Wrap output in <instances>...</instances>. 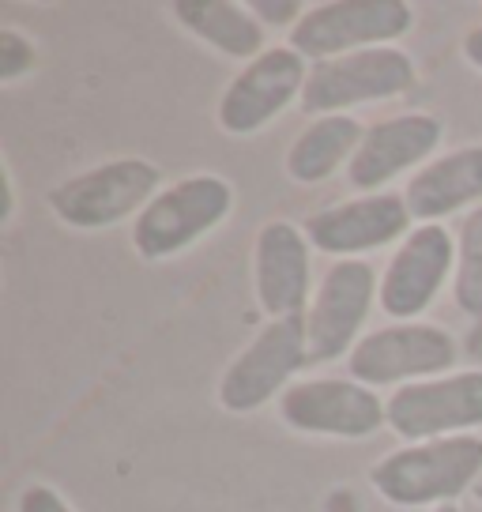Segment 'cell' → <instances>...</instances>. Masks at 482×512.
<instances>
[{
    "mask_svg": "<svg viewBox=\"0 0 482 512\" xmlns=\"http://www.w3.org/2000/svg\"><path fill=\"white\" fill-rule=\"evenodd\" d=\"M482 475V437H437L403 445L370 467V486L400 509H441L467 497Z\"/></svg>",
    "mask_w": 482,
    "mask_h": 512,
    "instance_id": "6da1fadb",
    "label": "cell"
},
{
    "mask_svg": "<svg viewBox=\"0 0 482 512\" xmlns=\"http://www.w3.org/2000/svg\"><path fill=\"white\" fill-rule=\"evenodd\" d=\"M234 208V185L223 174L181 177L147 204L132 223V249L140 260H170L208 238Z\"/></svg>",
    "mask_w": 482,
    "mask_h": 512,
    "instance_id": "7a4b0ae2",
    "label": "cell"
},
{
    "mask_svg": "<svg viewBox=\"0 0 482 512\" xmlns=\"http://www.w3.org/2000/svg\"><path fill=\"white\" fill-rule=\"evenodd\" d=\"M162 174L155 162L125 155L98 162L83 174L49 189V211L72 230H106L140 211L159 196Z\"/></svg>",
    "mask_w": 482,
    "mask_h": 512,
    "instance_id": "3957f363",
    "label": "cell"
},
{
    "mask_svg": "<svg viewBox=\"0 0 482 512\" xmlns=\"http://www.w3.org/2000/svg\"><path fill=\"white\" fill-rule=\"evenodd\" d=\"M415 12L407 0H321L309 4L287 46L309 64L347 57L358 49L396 46L411 31Z\"/></svg>",
    "mask_w": 482,
    "mask_h": 512,
    "instance_id": "277c9868",
    "label": "cell"
},
{
    "mask_svg": "<svg viewBox=\"0 0 482 512\" xmlns=\"http://www.w3.org/2000/svg\"><path fill=\"white\" fill-rule=\"evenodd\" d=\"M306 366V317L268 320L253 336V343L226 366L219 381V403L230 415H253L264 403L279 400Z\"/></svg>",
    "mask_w": 482,
    "mask_h": 512,
    "instance_id": "5b68a950",
    "label": "cell"
},
{
    "mask_svg": "<svg viewBox=\"0 0 482 512\" xmlns=\"http://www.w3.org/2000/svg\"><path fill=\"white\" fill-rule=\"evenodd\" d=\"M456 358H460V347L452 332H445L441 324L407 320L358 339V347L347 358V369L366 388H385V384L403 388V384L456 373Z\"/></svg>",
    "mask_w": 482,
    "mask_h": 512,
    "instance_id": "8992f818",
    "label": "cell"
},
{
    "mask_svg": "<svg viewBox=\"0 0 482 512\" xmlns=\"http://www.w3.org/2000/svg\"><path fill=\"white\" fill-rule=\"evenodd\" d=\"M415 61L396 46L358 49L347 57L309 64V80L302 91V110L313 117L343 113L366 102L400 98L415 87Z\"/></svg>",
    "mask_w": 482,
    "mask_h": 512,
    "instance_id": "52a82bcc",
    "label": "cell"
},
{
    "mask_svg": "<svg viewBox=\"0 0 482 512\" xmlns=\"http://www.w3.org/2000/svg\"><path fill=\"white\" fill-rule=\"evenodd\" d=\"M388 430L422 445L437 437H460L482 426V369H456L445 377L392 388Z\"/></svg>",
    "mask_w": 482,
    "mask_h": 512,
    "instance_id": "ba28073f",
    "label": "cell"
},
{
    "mask_svg": "<svg viewBox=\"0 0 482 512\" xmlns=\"http://www.w3.org/2000/svg\"><path fill=\"white\" fill-rule=\"evenodd\" d=\"M279 415L298 433L358 441L388 426V403L354 377H309L279 396Z\"/></svg>",
    "mask_w": 482,
    "mask_h": 512,
    "instance_id": "9c48e42d",
    "label": "cell"
},
{
    "mask_svg": "<svg viewBox=\"0 0 482 512\" xmlns=\"http://www.w3.org/2000/svg\"><path fill=\"white\" fill-rule=\"evenodd\" d=\"M309 80V61L290 46L264 49L257 61L241 64V72L226 83L215 121L226 136H253L260 128H268L287 110L294 98H302Z\"/></svg>",
    "mask_w": 482,
    "mask_h": 512,
    "instance_id": "30bf717a",
    "label": "cell"
},
{
    "mask_svg": "<svg viewBox=\"0 0 482 512\" xmlns=\"http://www.w3.org/2000/svg\"><path fill=\"white\" fill-rule=\"evenodd\" d=\"M377 272L366 260H336L313 290V302L306 309L309 362H336L351 358L362 339V324L377 302Z\"/></svg>",
    "mask_w": 482,
    "mask_h": 512,
    "instance_id": "8fae6325",
    "label": "cell"
},
{
    "mask_svg": "<svg viewBox=\"0 0 482 512\" xmlns=\"http://www.w3.org/2000/svg\"><path fill=\"white\" fill-rule=\"evenodd\" d=\"M452 272H456V238L441 223L415 226L396 245L385 275H381V290H377L381 313L396 324L422 317L445 290Z\"/></svg>",
    "mask_w": 482,
    "mask_h": 512,
    "instance_id": "7c38bea8",
    "label": "cell"
},
{
    "mask_svg": "<svg viewBox=\"0 0 482 512\" xmlns=\"http://www.w3.org/2000/svg\"><path fill=\"white\" fill-rule=\"evenodd\" d=\"M411 223L415 219L407 211L403 192H370V196L313 211L302 230L317 253L354 260L373 249H385L392 241H403L411 234Z\"/></svg>",
    "mask_w": 482,
    "mask_h": 512,
    "instance_id": "4fadbf2b",
    "label": "cell"
},
{
    "mask_svg": "<svg viewBox=\"0 0 482 512\" xmlns=\"http://www.w3.org/2000/svg\"><path fill=\"white\" fill-rule=\"evenodd\" d=\"M309 245L306 230L290 219H272L257 230L253 241V290L268 320L306 317L313 302L309 283Z\"/></svg>",
    "mask_w": 482,
    "mask_h": 512,
    "instance_id": "5bb4252c",
    "label": "cell"
},
{
    "mask_svg": "<svg viewBox=\"0 0 482 512\" xmlns=\"http://www.w3.org/2000/svg\"><path fill=\"white\" fill-rule=\"evenodd\" d=\"M445 136V125L437 121L434 113H396L385 117L377 125L366 128L362 147L354 151L351 166H347V181L351 189H358L362 196L370 192H385V185H392L403 170L426 166V159L437 151Z\"/></svg>",
    "mask_w": 482,
    "mask_h": 512,
    "instance_id": "9a60e30c",
    "label": "cell"
},
{
    "mask_svg": "<svg viewBox=\"0 0 482 512\" xmlns=\"http://www.w3.org/2000/svg\"><path fill=\"white\" fill-rule=\"evenodd\" d=\"M407 211L418 226L441 223L452 211L479 208L482 204V144L456 147L441 159L426 162L422 170L411 174L403 189Z\"/></svg>",
    "mask_w": 482,
    "mask_h": 512,
    "instance_id": "2e32d148",
    "label": "cell"
},
{
    "mask_svg": "<svg viewBox=\"0 0 482 512\" xmlns=\"http://www.w3.org/2000/svg\"><path fill=\"white\" fill-rule=\"evenodd\" d=\"M174 19L189 34H196L204 46L223 53L230 61H257L268 46V27L260 23L249 4H234V0H177Z\"/></svg>",
    "mask_w": 482,
    "mask_h": 512,
    "instance_id": "e0dca14e",
    "label": "cell"
},
{
    "mask_svg": "<svg viewBox=\"0 0 482 512\" xmlns=\"http://www.w3.org/2000/svg\"><path fill=\"white\" fill-rule=\"evenodd\" d=\"M366 128L351 113H328L313 117V125L302 128V136L287 151V177L298 185H321L328 177L351 166L354 151L362 147Z\"/></svg>",
    "mask_w": 482,
    "mask_h": 512,
    "instance_id": "ac0fdd59",
    "label": "cell"
},
{
    "mask_svg": "<svg viewBox=\"0 0 482 512\" xmlns=\"http://www.w3.org/2000/svg\"><path fill=\"white\" fill-rule=\"evenodd\" d=\"M456 309L471 320H482V204L464 215L456 230V272H452Z\"/></svg>",
    "mask_w": 482,
    "mask_h": 512,
    "instance_id": "d6986e66",
    "label": "cell"
},
{
    "mask_svg": "<svg viewBox=\"0 0 482 512\" xmlns=\"http://www.w3.org/2000/svg\"><path fill=\"white\" fill-rule=\"evenodd\" d=\"M34 61H38V49H34L31 38L16 27H0V80H23L34 68Z\"/></svg>",
    "mask_w": 482,
    "mask_h": 512,
    "instance_id": "ffe728a7",
    "label": "cell"
},
{
    "mask_svg": "<svg viewBox=\"0 0 482 512\" xmlns=\"http://www.w3.org/2000/svg\"><path fill=\"white\" fill-rule=\"evenodd\" d=\"M249 12H253L264 27H275V31L287 27V34H290L302 23V16H306V4H298V0H249Z\"/></svg>",
    "mask_w": 482,
    "mask_h": 512,
    "instance_id": "44dd1931",
    "label": "cell"
},
{
    "mask_svg": "<svg viewBox=\"0 0 482 512\" xmlns=\"http://www.w3.org/2000/svg\"><path fill=\"white\" fill-rule=\"evenodd\" d=\"M19 512H72V505H68L65 497L57 494L53 486H46V482H34V486H27L23 494H19Z\"/></svg>",
    "mask_w": 482,
    "mask_h": 512,
    "instance_id": "7402d4cb",
    "label": "cell"
},
{
    "mask_svg": "<svg viewBox=\"0 0 482 512\" xmlns=\"http://www.w3.org/2000/svg\"><path fill=\"white\" fill-rule=\"evenodd\" d=\"M464 57H467V64H471V68H479V72H482V23L464 34Z\"/></svg>",
    "mask_w": 482,
    "mask_h": 512,
    "instance_id": "603a6c76",
    "label": "cell"
},
{
    "mask_svg": "<svg viewBox=\"0 0 482 512\" xmlns=\"http://www.w3.org/2000/svg\"><path fill=\"white\" fill-rule=\"evenodd\" d=\"M464 512H482V475H479V482L471 486V494L464 497Z\"/></svg>",
    "mask_w": 482,
    "mask_h": 512,
    "instance_id": "cb8c5ba5",
    "label": "cell"
},
{
    "mask_svg": "<svg viewBox=\"0 0 482 512\" xmlns=\"http://www.w3.org/2000/svg\"><path fill=\"white\" fill-rule=\"evenodd\" d=\"M434 512H464L460 505H441V509H434Z\"/></svg>",
    "mask_w": 482,
    "mask_h": 512,
    "instance_id": "d4e9b609",
    "label": "cell"
}]
</instances>
